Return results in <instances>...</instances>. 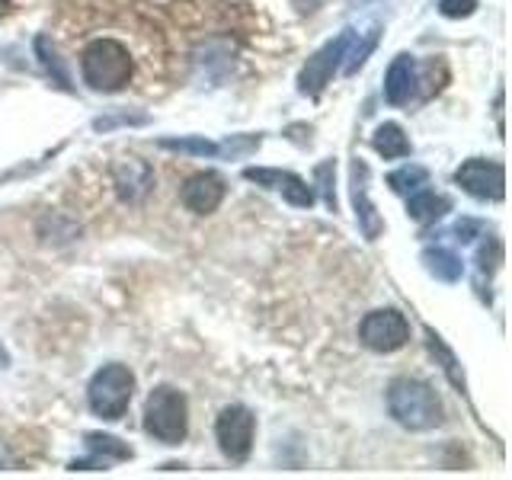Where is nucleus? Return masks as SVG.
<instances>
[{
  "label": "nucleus",
  "mask_w": 512,
  "mask_h": 480,
  "mask_svg": "<svg viewBox=\"0 0 512 480\" xmlns=\"http://www.w3.org/2000/svg\"><path fill=\"white\" fill-rule=\"evenodd\" d=\"M388 410L400 426L413 429V432L439 429L445 420V410H442V400H439L436 388L420 378H407V375L391 381Z\"/></svg>",
  "instance_id": "nucleus-1"
},
{
  "label": "nucleus",
  "mask_w": 512,
  "mask_h": 480,
  "mask_svg": "<svg viewBox=\"0 0 512 480\" xmlns=\"http://www.w3.org/2000/svg\"><path fill=\"white\" fill-rule=\"evenodd\" d=\"M80 71L90 90L96 93H119L128 87L132 80V58H128V48L116 39H96L84 48V58H80Z\"/></svg>",
  "instance_id": "nucleus-2"
},
{
  "label": "nucleus",
  "mask_w": 512,
  "mask_h": 480,
  "mask_svg": "<svg viewBox=\"0 0 512 480\" xmlns=\"http://www.w3.org/2000/svg\"><path fill=\"white\" fill-rule=\"evenodd\" d=\"M144 429L148 436H154L164 445H180L189 432V407L186 397L170 388V384H160L148 394V404H144Z\"/></svg>",
  "instance_id": "nucleus-3"
},
{
  "label": "nucleus",
  "mask_w": 512,
  "mask_h": 480,
  "mask_svg": "<svg viewBox=\"0 0 512 480\" xmlns=\"http://www.w3.org/2000/svg\"><path fill=\"white\" fill-rule=\"evenodd\" d=\"M132 391H135V375L125 365L112 362L90 378L87 404L100 420H122L128 404H132Z\"/></svg>",
  "instance_id": "nucleus-4"
},
{
  "label": "nucleus",
  "mask_w": 512,
  "mask_h": 480,
  "mask_svg": "<svg viewBox=\"0 0 512 480\" xmlns=\"http://www.w3.org/2000/svg\"><path fill=\"white\" fill-rule=\"evenodd\" d=\"M253 432H256V420L247 407L231 404L218 413V423H215V439L218 448L224 452V458L231 461H247L250 458V448H253Z\"/></svg>",
  "instance_id": "nucleus-5"
},
{
  "label": "nucleus",
  "mask_w": 512,
  "mask_h": 480,
  "mask_svg": "<svg viewBox=\"0 0 512 480\" xmlns=\"http://www.w3.org/2000/svg\"><path fill=\"white\" fill-rule=\"evenodd\" d=\"M359 340L372 352H397L410 340V324L400 311H372L359 324Z\"/></svg>",
  "instance_id": "nucleus-6"
},
{
  "label": "nucleus",
  "mask_w": 512,
  "mask_h": 480,
  "mask_svg": "<svg viewBox=\"0 0 512 480\" xmlns=\"http://www.w3.org/2000/svg\"><path fill=\"white\" fill-rule=\"evenodd\" d=\"M352 36H356V32L346 29V32H340V36H336L333 42H327L324 48H320V52H317L314 58H308V64H304V71H301V77H298V90H301V93L317 96L320 90H324V87L330 84V77L336 74V68H340L343 58H346V52H349Z\"/></svg>",
  "instance_id": "nucleus-7"
},
{
  "label": "nucleus",
  "mask_w": 512,
  "mask_h": 480,
  "mask_svg": "<svg viewBox=\"0 0 512 480\" xmlns=\"http://www.w3.org/2000/svg\"><path fill=\"white\" fill-rule=\"evenodd\" d=\"M455 183L464 192H471L474 199L500 202L506 196V170L503 164H496V160H480V157L464 160L455 173Z\"/></svg>",
  "instance_id": "nucleus-8"
},
{
  "label": "nucleus",
  "mask_w": 512,
  "mask_h": 480,
  "mask_svg": "<svg viewBox=\"0 0 512 480\" xmlns=\"http://www.w3.org/2000/svg\"><path fill=\"white\" fill-rule=\"evenodd\" d=\"M224 192H228V186H224L221 176H218L215 170H205V173L189 176V180L183 183L180 199H183V205L189 208V212H196V215H212L215 208L221 205Z\"/></svg>",
  "instance_id": "nucleus-9"
},
{
  "label": "nucleus",
  "mask_w": 512,
  "mask_h": 480,
  "mask_svg": "<svg viewBox=\"0 0 512 480\" xmlns=\"http://www.w3.org/2000/svg\"><path fill=\"white\" fill-rule=\"evenodd\" d=\"M244 176H247L250 183H256V186L282 192V196L292 205H298V208L314 205V189L304 183L301 176L288 173V170H256V167H250V170H244Z\"/></svg>",
  "instance_id": "nucleus-10"
},
{
  "label": "nucleus",
  "mask_w": 512,
  "mask_h": 480,
  "mask_svg": "<svg viewBox=\"0 0 512 480\" xmlns=\"http://www.w3.org/2000/svg\"><path fill=\"white\" fill-rule=\"evenodd\" d=\"M154 186V170L138 157H125L116 167V189L122 202H138Z\"/></svg>",
  "instance_id": "nucleus-11"
},
{
  "label": "nucleus",
  "mask_w": 512,
  "mask_h": 480,
  "mask_svg": "<svg viewBox=\"0 0 512 480\" xmlns=\"http://www.w3.org/2000/svg\"><path fill=\"white\" fill-rule=\"evenodd\" d=\"M87 448H90V458L74 461L71 471H93V468H106V464H112V461H128V458H132V448L122 445L116 436H100V432H90Z\"/></svg>",
  "instance_id": "nucleus-12"
},
{
  "label": "nucleus",
  "mask_w": 512,
  "mask_h": 480,
  "mask_svg": "<svg viewBox=\"0 0 512 480\" xmlns=\"http://www.w3.org/2000/svg\"><path fill=\"white\" fill-rule=\"evenodd\" d=\"M416 90V61L410 55H397L384 77V96L391 106H404Z\"/></svg>",
  "instance_id": "nucleus-13"
},
{
  "label": "nucleus",
  "mask_w": 512,
  "mask_h": 480,
  "mask_svg": "<svg viewBox=\"0 0 512 480\" xmlns=\"http://www.w3.org/2000/svg\"><path fill=\"white\" fill-rule=\"evenodd\" d=\"M352 202H356V218H359V228L365 231L368 240H378L381 234V218L375 212V205L368 202V189H365V180H368V167L365 164H356L352 167Z\"/></svg>",
  "instance_id": "nucleus-14"
},
{
  "label": "nucleus",
  "mask_w": 512,
  "mask_h": 480,
  "mask_svg": "<svg viewBox=\"0 0 512 480\" xmlns=\"http://www.w3.org/2000/svg\"><path fill=\"white\" fill-rule=\"evenodd\" d=\"M423 266H426L429 276H436L442 282H458L461 272H464V263L458 260L452 250H445V247L423 250Z\"/></svg>",
  "instance_id": "nucleus-15"
},
{
  "label": "nucleus",
  "mask_w": 512,
  "mask_h": 480,
  "mask_svg": "<svg viewBox=\"0 0 512 480\" xmlns=\"http://www.w3.org/2000/svg\"><path fill=\"white\" fill-rule=\"evenodd\" d=\"M375 151L384 157V160H394V157H407L410 154V141L404 135V128H400L397 122H384L378 125V132L372 138Z\"/></svg>",
  "instance_id": "nucleus-16"
},
{
  "label": "nucleus",
  "mask_w": 512,
  "mask_h": 480,
  "mask_svg": "<svg viewBox=\"0 0 512 480\" xmlns=\"http://www.w3.org/2000/svg\"><path fill=\"white\" fill-rule=\"evenodd\" d=\"M407 212L413 221H436L448 212V199L436 196V192H429V189H413V196L407 202Z\"/></svg>",
  "instance_id": "nucleus-17"
},
{
  "label": "nucleus",
  "mask_w": 512,
  "mask_h": 480,
  "mask_svg": "<svg viewBox=\"0 0 512 480\" xmlns=\"http://www.w3.org/2000/svg\"><path fill=\"white\" fill-rule=\"evenodd\" d=\"M160 148L196 154V157H215L221 151V144H212V141H205V138H164V141H160Z\"/></svg>",
  "instance_id": "nucleus-18"
},
{
  "label": "nucleus",
  "mask_w": 512,
  "mask_h": 480,
  "mask_svg": "<svg viewBox=\"0 0 512 480\" xmlns=\"http://www.w3.org/2000/svg\"><path fill=\"white\" fill-rule=\"evenodd\" d=\"M426 180H429V170H426V167H416V164L400 167V170H394V173L388 176V183H391L394 192H413V189L426 186Z\"/></svg>",
  "instance_id": "nucleus-19"
},
{
  "label": "nucleus",
  "mask_w": 512,
  "mask_h": 480,
  "mask_svg": "<svg viewBox=\"0 0 512 480\" xmlns=\"http://www.w3.org/2000/svg\"><path fill=\"white\" fill-rule=\"evenodd\" d=\"M375 42H378V29H372V32H368V36H365V42L359 45L356 42V36H352V42H349V52H346V74H356L359 68H362V64H365V58L368 55H372V48H375Z\"/></svg>",
  "instance_id": "nucleus-20"
},
{
  "label": "nucleus",
  "mask_w": 512,
  "mask_h": 480,
  "mask_svg": "<svg viewBox=\"0 0 512 480\" xmlns=\"http://www.w3.org/2000/svg\"><path fill=\"white\" fill-rule=\"evenodd\" d=\"M426 336H429V349L442 359V368L448 372V378H452V381L458 384V388L464 391V378H461V372H458V362H455V356H452V349H448V346L442 343V336H436L432 330H426Z\"/></svg>",
  "instance_id": "nucleus-21"
},
{
  "label": "nucleus",
  "mask_w": 512,
  "mask_h": 480,
  "mask_svg": "<svg viewBox=\"0 0 512 480\" xmlns=\"http://www.w3.org/2000/svg\"><path fill=\"white\" fill-rule=\"evenodd\" d=\"M36 48H39V55H42V64L55 74L58 84H61V87H68V74L61 71V61H58V55H55V48H48V39H39Z\"/></svg>",
  "instance_id": "nucleus-22"
},
{
  "label": "nucleus",
  "mask_w": 512,
  "mask_h": 480,
  "mask_svg": "<svg viewBox=\"0 0 512 480\" xmlns=\"http://www.w3.org/2000/svg\"><path fill=\"white\" fill-rule=\"evenodd\" d=\"M477 7V0H439V10L448 20H461V16H471Z\"/></svg>",
  "instance_id": "nucleus-23"
},
{
  "label": "nucleus",
  "mask_w": 512,
  "mask_h": 480,
  "mask_svg": "<svg viewBox=\"0 0 512 480\" xmlns=\"http://www.w3.org/2000/svg\"><path fill=\"white\" fill-rule=\"evenodd\" d=\"M10 365V352L4 349V343H0V368H7Z\"/></svg>",
  "instance_id": "nucleus-24"
},
{
  "label": "nucleus",
  "mask_w": 512,
  "mask_h": 480,
  "mask_svg": "<svg viewBox=\"0 0 512 480\" xmlns=\"http://www.w3.org/2000/svg\"><path fill=\"white\" fill-rule=\"evenodd\" d=\"M7 7H10V4H7V0H0V16H4V13H7Z\"/></svg>",
  "instance_id": "nucleus-25"
}]
</instances>
